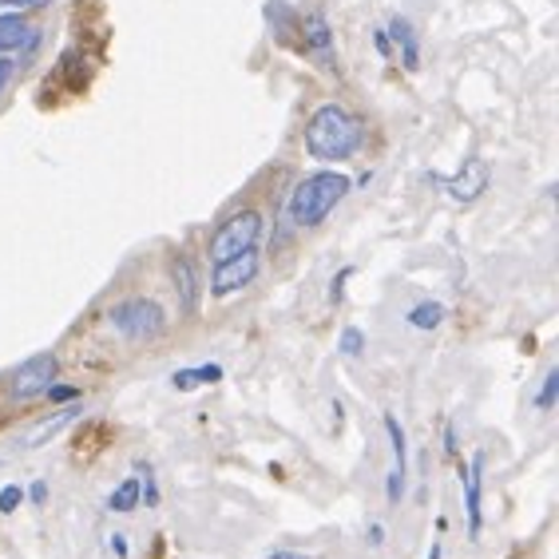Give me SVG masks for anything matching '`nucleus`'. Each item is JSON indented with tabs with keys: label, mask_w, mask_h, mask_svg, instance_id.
Wrapping results in <instances>:
<instances>
[{
	"label": "nucleus",
	"mask_w": 559,
	"mask_h": 559,
	"mask_svg": "<svg viewBox=\"0 0 559 559\" xmlns=\"http://www.w3.org/2000/svg\"><path fill=\"white\" fill-rule=\"evenodd\" d=\"M362 139H365L362 120L353 111L341 108V104H326L306 123V151L318 163H345L362 147Z\"/></svg>",
	"instance_id": "nucleus-1"
},
{
	"label": "nucleus",
	"mask_w": 559,
	"mask_h": 559,
	"mask_svg": "<svg viewBox=\"0 0 559 559\" xmlns=\"http://www.w3.org/2000/svg\"><path fill=\"white\" fill-rule=\"evenodd\" d=\"M350 186L353 183L341 175V171H318V175H306L294 186V195H290V219H294V227H302V231L321 227V222L329 219V210L350 195Z\"/></svg>",
	"instance_id": "nucleus-2"
},
{
	"label": "nucleus",
	"mask_w": 559,
	"mask_h": 559,
	"mask_svg": "<svg viewBox=\"0 0 559 559\" xmlns=\"http://www.w3.org/2000/svg\"><path fill=\"white\" fill-rule=\"evenodd\" d=\"M258 239H263V215L258 210H239L210 234V263H227L234 254L254 251Z\"/></svg>",
	"instance_id": "nucleus-3"
},
{
	"label": "nucleus",
	"mask_w": 559,
	"mask_h": 559,
	"mask_svg": "<svg viewBox=\"0 0 559 559\" xmlns=\"http://www.w3.org/2000/svg\"><path fill=\"white\" fill-rule=\"evenodd\" d=\"M111 326L120 329L123 338L132 341H151L163 333L167 326V314L159 302H151V297H127V302H120V306H111Z\"/></svg>",
	"instance_id": "nucleus-4"
},
{
	"label": "nucleus",
	"mask_w": 559,
	"mask_h": 559,
	"mask_svg": "<svg viewBox=\"0 0 559 559\" xmlns=\"http://www.w3.org/2000/svg\"><path fill=\"white\" fill-rule=\"evenodd\" d=\"M56 373H60L56 353H36V357H28L21 369L12 373L9 397H12V401H21V405H28V401H36V397L48 393V385L56 381Z\"/></svg>",
	"instance_id": "nucleus-5"
},
{
	"label": "nucleus",
	"mask_w": 559,
	"mask_h": 559,
	"mask_svg": "<svg viewBox=\"0 0 559 559\" xmlns=\"http://www.w3.org/2000/svg\"><path fill=\"white\" fill-rule=\"evenodd\" d=\"M258 266H263V258H258V246H254V251L234 254V258H227V263H215V275H210V294H215V297L239 294L242 285L254 282Z\"/></svg>",
	"instance_id": "nucleus-6"
},
{
	"label": "nucleus",
	"mask_w": 559,
	"mask_h": 559,
	"mask_svg": "<svg viewBox=\"0 0 559 559\" xmlns=\"http://www.w3.org/2000/svg\"><path fill=\"white\" fill-rule=\"evenodd\" d=\"M385 433H389V445H393V469H389V484H385V496H389V505L401 500L405 493V469H409V445H405V428L393 413H385Z\"/></svg>",
	"instance_id": "nucleus-7"
},
{
	"label": "nucleus",
	"mask_w": 559,
	"mask_h": 559,
	"mask_svg": "<svg viewBox=\"0 0 559 559\" xmlns=\"http://www.w3.org/2000/svg\"><path fill=\"white\" fill-rule=\"evenodd\" d=\"M464 481V508H469V536L476 539L481 536V524H484V508H481V496H484V452H476L469 461V469L461 472Z\"/></svg>",
	"instance_id": "nucleus-8"
},
{
	"label": "nucleus",
	"mask_w": 559,
	"mask_h": 559,
	"mask_svg": "<svg viewBox=\"0 0 559 559\" xmlns=\"http://www.w3.org/2000/svg\"><path fill=\"white\" fill-rule=\"evenodd\" d=\"M440 183H445V191H449L457 203H472V198H481L484 186H488V167H484L481 159H469L461 175L440 179Z\"/></svg>",
	"instance_id": "nucleus-9"
},
{
	"label": "nucleus",
	"mask_w": 559,
	"mask_h": 559,
	"mask_svg": "<svg viewBox=\"0 0 559 559\" xmlns=\"http://www.w3.org/2000/svg\"><path fill=\"white\" fill-rule=\"evenodd\" d=\"M40 40L33 24L24 21L21 12H12V16H0V56L9 52H24V48H33Z\"/></svg>",
	"instance_id": "nucleus-10"
},
{
	"label": "nucleus",
	"mask_w": 559,
	"mask_h": 559,
	"mask_svg": "<svg viewBox=\"0 0 559 559\" xmlns=\"http://www.w3.org/2000/svg\"><path fill=\"white\" fill-rule=\"evenodd\" d=\"M171 275H175V290H179V306H183V314H195V306H198L195 263H191L186 254H175V263H171Z\"/></svg>",
	"instance_id": "nucleus-11"
},
{
	"label": "nucleus",
	"mask_w": 559,
	"mask_h": 559,
	"mask_svg": "<svg viewBox=\"0 0 559 559\" xmlns=\"http://www.w3.org/2000/svg\"><path fill=\"white\" fill-rule=\"evenodd\" d=\"M222 381V365H195V369H179L175 377H171V385L175 389H198V385H215Z\"/></svg>",
	"instance_id": "nucleus-12"
},
{
	"label": "nucleus",
	"mask_w": 559,
	"mask_h": 559,
	"mask_svg": "<svg viewBox=\"0 0 559 559\" xmlns=\"http://www.w3.org/2000/svg\"><path fill=\"white\" fill-rule=\"evenodd\" d=\"M302 36H306V48H314L318 56H329L333 36H329V24H326V16H321V12L306 16V24H302Z\"/></svg>",
	"instance_id": "nucleus-13"
},
{
	"label": "nucleus",
	"mask_w": 559,
	"mask_h": 559,
	"mask_svg": "<svg viewBox=\"0 0 559 559\" xmlns=\"http://www.w3.org/2000/svg\"><path fill=\"white\" fill-rule=\"evenodd\" d=\"M389 28H393V40H397V48H401V60H405V68H417L421 64V48H417V36H413V24L393 21Z\"/></svg>",
	"instance_id": "nucleus-14"
},
{
	"label": "nucleus",
	"mask_w": 559,
	"mask_h": 559,
	"mask_svg": "<svg viewBox=\"0 0 559 559\" xmlns=\"http://www.w3.org/2000/svg\"><path fill=\"white\" fill-rule=\"evenodd\" d=\"M445 321V306L440 302H421V306L409 309V326L413 329H437Z\"/></svg>",
	"instance_id": "nucleus-15"
},
{
	"label": "nucleus",
	"mask_w": 559,
	"mask_h": 559,
	"mask_svg": "<svg viewBox=\"0 0 559 559\" xmlns=\"http://www.w3.org/2000/svg\"><path fill=\"white\" fill-rule=\"evenodd\" d=\"M135 505H139V481H135V476H127V481H123L120 488L108 496V508H111V512H132Z\"/></svg>",
	"instance_id": "nucleus-16"
},
{
	"label": "nucleus",
	"mask_w": 559,
	"mask_h": 559,
	"mask_svg": "<svg viewBox=\"0 0 559 559\" xmlns=\"http://www.w3.org/2000/svg\"><path fill=\"white\" fill-rule=\"evenodd\" d=\"M72 421H76V409H64V413H56L52 421H45V425L36 428L33 437H28V445H45L48 437H56V433H60L64 425H72Z\"/></svg>",
	"instance_id": "nucleus-17"
},
{
	"label": "nucleus",
	"mask_w": 559,
	"mask_h": 559,
	"mask_svg": "<svg viewBox=\"0 0 559 559\" xmlns=\"http://www.w3.org/2000/svg\"><path fill=\"white\" fill-rule=\"evenodd\" d=\"M556 393H559V369H548V377H544V389H539V397H536V405L551 409V405H556Z\"/></svg>",
	"instance_id": "nucleus-18"
},
{
	"label": "nucleus",
	"mask_w": 559,
	"mask_h": 559,
	"mask_svg": "<svg viewBox=\"0 0 559 559\" xmlns=\"http://www.w3.org/2000/svg\"><path fill=\"white\" fill-rule=\"evenodd\" d=\"M362 350H365L362 329L350 326V329H345V333H341V353H345V357H362Z\"/></svg>",
	"instance_id": "nucleus-19"
},
{
	"label": "nucleus",
	"mask_w": 559,
	"mask_h": 559,
	"mask_svg": "<svg viewBox=\"0 0 559 559\" xmlns=\"http://www.w3.org/2000/svg\"><path fill=\"white\" fill-rule=\"evenodd\" d=\"M21 500H24L21 484H9V488L0 493V512H16V508H21Z\"/></svg>",
	"instance_id": "nucleus-20"
},
{
	"label": "nucleus",
	"mask_w": 559,
	"mask_h": 559,
	"mask_svg": "<svg viewBox=\"0 0 559 559\" xmlns=\"http://www.w3.org/2000/svg\"><path fill=\"white\" fill-rule=\"evenodd\" d=\"M48 401H76V397H80V389H76V385H48Z\"/></svg>",
	"instance_id": "nucleus-21"
},
{
	"label": "nucleus",
	"mask_w": 559,
	"mask_h": 559,
	"mask_svg": "<svg viewBox=\"0 0 559 559\" xmlns=\"http://www.w3.org/2000/svg\"><path fill=\"white\" fill-rule=\"evenodd\" d=\"M350 275H353V266H345V270L333 278V285H329V297H333V302H341V297H345V278H350Z\"/></svg>",
	"instance_id": "nucleus-22"
},
{
	"label": "nucleus",
	"mask_w": 559,
	"mask_h": 559,
	"mask_svg": "<svg viewBox=\"0 0 559 559\" xmlns=\"http://www.w3.org/2000/svg\"><path fill=\"white\" fill-rule=\"evenodd\" d=\"M365 536H369L373 548H381V544H385V527L381 524H369V532H365Z\"/></svg>",
	"instance_id": "nucleus-23"
},
{
	"label": "nucleus",
	"mask_w": 559,
	"mask_h": 559,
	"mask_svg": "<svg viewBox=\"0 0 559 559\" xmlns=\"http://www.w3.org/2000/svg\"><path fill=\"white\" fill-rule=\"evenodd\" d=\"M33 500H36V505H45V500H48V484L45 481L33 484Z\"/></svg>",
	"instance_id": "nucleus-24"
},
{
	"label": "nucleus",
	"mask_w": 559,
	"mask_h": 559,
	"mask_svg": "<svg viewBox=\"0 0 559 559\" xmlns=\"http://www.w3.org/2000/svg\"><path fill=\"white\" fill-rule=\"evenodd\" d=\"M111 551H116L120 559H127V539H123V536H111Z\"/></svg>",
	"instance_id": "nucleus-25"
},
{
	"label": "nucleus",
	"mask_w": 559,
	"mask_h": 559,
	"mask_svg": "<svg viewBox=\"0 0 559 559\" xmlns=\"http://www.w3.org/2000/svg\"><path fill=\"white\" fill-rule=\"evenodd\" d=\"M9 76H12V64H9V60H0V92H4V84H9Z\"/></svg>",
	"instance_id": "nucleus-26"
},
{
	"label": "nucleus",
	"mask_w": 559,
	"mask_h": 559,
	"mask_svg": "<svg viewBox=\"0 0 559 559\" xmlns=\"http://www.w3.org/2000/svg\"><path fill=\"white\" fill-rule=\"evenodd\" d=\"M266 559H309V556H297V551H270Z\"/></svg>",
	"instance_id": "nucleus-27"
},
{
	"label": "nucleus",
	"mask_w": 559,
	"mask_h": 559,
	"mask_svg": "<svg viewBox=\"0 0 559 559\" xmlns=\"http://www.w3.org/2000/svg\"><path fill=\"white\" fill-rule=\"evenodd\" d=\"M21 9H45V4H52V0H16Z\"/></svg>",
	"instance_id": "nucleus-28"
},
{
	"label": "nucleus",
	"mask_w": 559,
	"mask_h": 559,
	"mask_svg": "<svg viewBox=\"0 0 559 559\" xmlns=\"http://www.w3.org/2000/svg\"><path fill=\"white\" fill-rule=\"evenodd\" d=\"M445 449L457 452V433H452V428H445Z\"/></svg>",
	"instance_id": "nucleus-29"
},
{
	"label": "nucleus",
	"mask_w": 559,
	"mask_h": 559,
	"mask_svg": "<svg viewBox=\"0 0 559 559\" xmlns=\"http://www.w3.org/2000/svg\"><path fill=\"white\" fill-rule=\"evenodd\" d=\"M428 559H440V548H437V544H433V551H428Z\"/></svg>",
	"instance_id": "nucleus-30"
}]
</instances>
